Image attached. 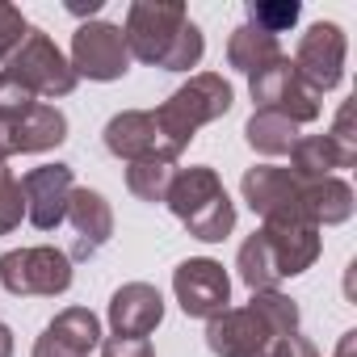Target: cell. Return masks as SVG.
<instances>
[{"mask_svg":"<svg viewBox=\"0 0 357 357\" xmlns=\"http://www.w3.org/2000/svg\"><path fill=\"white\" fill-rule=\"evenodd\" d=\"M126 51L139 63H155L164 72H190L202 63L206 38L190 22V9L181 0H135L122 26Z\"/></svg>","mask_w":357,"mask_h":357,"instance_id":"1","label":"cell"},{"mask_svg":"<svg viewBox=\"0 0 357 357\" xmlns=\"http://www.w3.org/2000/svg\"><path fill=\"white\" fill-rule=\"evenodd\" d=\"M319 257V227L307 223H261L240 244L236 269L248 290H278L286 278H298Z\"/></svg>","mask_w":357,"mask_h":357,"instance_id":"2","label":"cell"},{"mask_svg":"<svg viewBox=\"0 0 357 357\" xmlns=\"http://www.w3.org/2000/svg\"><path fill=\"white\" fill-rule=\"evenodd\" d=\"M164 206L176 215V223H181L194 240H202V244H219V240H227L236 231V202L227 198L219 172L211 164L176 168Z\"/></svg>","mask_w":357,"mask_h":357,"instance_id":"3","label":"cell"},{"mask_svg":"<svg viewBox=\"0 0 357 357\" xmlns=\"http://www.w3.org/2000/svg\"><path fill=\"white\" fill-rule=\"evenodd\" d=\"M231 101H236V93H231V84L219 72H198L155 109V122L164 126V135L176 147L185 151L206 122H219L231 109Z\"/></svg>","mask_w":357,"mask_h":357,"instance_id":"4","label":"cell"},{"mask_svg":"<svg viewBox=\"0 0 357 357\" xmlns=\"http://www.w3.org/2000/svg\"><path fill=\"white\" fill-rule=\"evenodd\" d=\"M0 286L17 298H55L72 286V261L51 244L13 248L0 257Z\"/></svg>","mask_w":357,"mask_h":357,"instance_id":"5","label":"cell"},{"mask_svg":"<svg viewBox=\"0 0 357 357\" xmlns=\"http://www.w3.org/2000/svg\"><path fill=\"white\" fill-rule=\"evenodd\" d=\"M248 93H252L257 109L278 114V118H286V122H294V126L319 118V93L303 84V76L294 72L290 55H278L273 63L257 68V72L248 76Z\"/></svg>","mask_w":357,"mask_h":357,"instance_id":"6","label":"cell"},{"mask_svg":"<svg viewBox=\"0 0 357 357\" xmlns=\"http://www.w3.org/2000/svg\"><path fill=\"white\" fill-rule=\"evenodd\" d=\"M17 84H26L34 97H68L76 89V72L68 63V55L51 43V34L43 30H26L22 47L9 55V68H5Z\"/></svg>","mask_w":357,"mask_h":357,"instance_id":"7","label":"cell"},{"mask_svg":"<svg viewBox=\"0 0 357 357\" xmlns=\"http://www.w3.org/2000/svg\"><path fill=\"white\" fill-rule=\"evenodd\" d=\"M244 202L252 206V215H261L265 223H307V206H303V181L290 172V168H278V164H257L244 172Z\"/></svg>","mask_w":357,"mask_h":357,"instance_id":"8","label":"cell"},{"mask_svg":"<svg viewBox=\"0 0 357 357\" xmlns=\"http://www.w3.org/2000/svg\"><path fill=\"white\" fill-rule=\"evenodd\" d=\"M105 151L126 160V164H143V160H164L176 164L181 160V147H176L164 126L155 122V109H122L105 122Z\"/></svg>","mask_w":357,"mask_h":357,"instance_id":"9","label":"cell"},{"mask_svg":"<svg viewBox=\"0 0 357 357\" xmlns=\"http://www.w3.org/2000/svg\"><path fill=\"white\" fill-rule=\"evenodd\" d=\"M72 72L76 80L89 76V80H122L130 72V51H126V38H122V26L114 22H84L76 34H72Z\"/></svg>","mask_w":357,"mask_h":357,"instance_id":"10","label":"cell"},{"mask_svg":"<svg viewBox=\"0 0 357 357\" xmlns=\"http://www.w3.org/2000/svg\"><path fill=\"white\" fill-rule=\"evenodd\" d=\"M172 294L190 319H215L231 303V278L211 257H190L172 269Z\"/></svg>","mask_w":357,"mask_h":357,"instance_id":"11","label":"cell"},{"mask_svg":"<svg viewBox=\"0 0 357 357\" xmlns=\"http://www.w3.org/2000/svg\"><path fill=\"white\" fill-rule=\"evenodd\" d=\"M344 55H349V43H344V30L336 22H315L303 38H298V51H294V72L303 76L307 89H315L319 97L328 89L340 84L344 76Z\"/></svg>","mask_w":357,"mask_h":357,"instance_id":"12","label":"cell"},{"mask_svg":"<svg viewBox=\"0 0 357 357\" xmlns=\"http://www.w3.org/2000/svg\"><path fill=\"white\" fill-rule=\"evenodd\" d=\"M76 190L72 164H38L22 176V198H26V219L38 231H55L68 219V198Z\"/></svg>","mask_w":357,"mask_h":357,"instance_id":"13","label":"cell"},{"mask_svg":"<svg viewBox=\"0 0 357 357\" xmlns=\"http://www.w3.org/2000/svg\"><path fill=\"white\" fill-rule=\"evenodd\" d=\"M278 336L269 332V324L261 319V311L248 307H227L223 315L206 319V349L215 357H257L273 344Z\"/></svg>","mask_w":357,"mask_h":357,"instance_id":"14","label":"cell"},{"mask_svg":"<svg viewBox=\"0 0 357 357\" xmlns=\"http://www.w3.org/2000/svg\"><path fill=\"white\" fill-rule=\"evenodd\" d=\"M68 227H72V252H68V261H93L105 244H109V236H114V211H109V202L97 194V190H89V185H76L72 190V198H68V219H63Z\"/></svg>","mask_w":357,"mask_h":357,"instance_id":"15","label":"cell"},{"mask_svg":"<svg viewBox=\"0 0 357 357\" xmlns=\"http://www.w3.org/2000/svg\"><path fill=\"white\" fill-rule=\"evenodd\" d=\"M97 349H101V319L89 307H63L34 340L30 357H93Z\"/></svg>","mask_w":357,"mask_h":357,"instance_id":"16","label":"cell"},{"mask_svg":"<svg viewBox=\"0 0 357 357\" xmlns=\"http://www.w3.org/2000/svg\"><path fill=\"white\" fill-rule=\"evenodd\" d=\"M68 139V118L59 105L34 101L13 126H0V160H9L17 151H51Z\"/></svg>","mask_w":357,"mask_h":357,"instance_id":"17","label":"cell"},{"mask_svg":"<svg viewBox=\"0 0 357 357\" xmlns=\"http://www.w3.org/2000/svg\"><path fill=\"white\" fill-rule=\"evenodd\" d=\"M164 319V298L151 282H126L109 298V328L126 340H147Z\"/></svg>","mask_w":357,"mask_h":357,"instance_id":"18","label":"cell"},{"mask_svg":"<svg viewBox=\"0 0 357 357\" xmlns=\"http://www.w3.org/2000/svg\"><path fill=\"white\" fill-rule=\"evenodd\" d=\"M353 164L357 160L349 151H340L332 135H307L290 151V172L298 181H319V176H332L336 168H353Z\"/></svg>","mask_w":357,"mask_h":357,"instance_id":"19","label":"cell"},{"mask_svg":"<svg viewBox=\"0 0 357 357\" xmlns=\"http://www.w3.org/2000/svg\"><path fill=\"white\" fill-rule=\"evenodd\" d=\"M303 206L315 227H336V223H349V215H353V190L340 176L303 181Z\"/></svg>","mask_w":357,"mask_h":357,"instance_id":"20","label":"cell"},{"mask_svg":"<svg viewBox=\"0 0 357 357\" xmlns=\"http://www.w3.org/2000/svg\"><path fill=\"white\" fill-rule=\"evenodd\" d=\"M282 55V47H278V38L273 34H261L257 26H236L231 30V38H227V63L236 68V72H244V76H252L257 68H265V63H273Z\"/></svg>","mask_w":357,"mask_h":357,"instance_id":"21","label":"cell"},{"mask_svg":"<svg viewBox=\"0 0 357 357\" xmlns=\"http://www.w3.org/2000/svg\"><path fill=\"white\" fill-rule=\"evenodd\" d=\"M244 139L252 151L261 155H290L294 143H298V126L278 118V114H265V109H252V118L244 122Z\"/></svg>","mask_w":357,"mask_h":357,"instance_id":"22","label":"cell"},{"mask_svg":"<svg viewBox=\"0 0 357 357\" xmlns=\"http://www.w3.org/2000/svg\"><path fill=\"white\" fill-rule=\"evenodd\" d=\"M176 176V164H164V160H143V164H130L126 168V190L139 198V202H164L168 198V185Z\"/></svg>","mask_w":357,"mask_h":357,"instance_id":"23","label":"cell"},{"mask_svg":"<svg viewBox=\"0 0 357 357\" xmlns=\"http://www.w3.org/2000/svg\"><path fill=\"white\" fill-rule=\"evenodd\" d=\"M248 303L261 311V319L269 324L273 336H294L298 332V303L290 294H282V290H252Z\"/></svg>","mask_w":357,"mask_h":357,"instance_id":"24","label":"cell"},{"mask_svg":"<svg viewBox=\"0 0 357 357\" xmlns=\"http://www.w3.org/2000/svg\"><path fill=\"white\" fill-rule=\"evenodd\" d=\"M303 17L298 0H248V26H257L261 34H286L294 30V22Z\"/></svg>","mask_w":357,"mask_h":357,"instance_id":"25","label":"cell"},{"mask_svg":"<svg viewBox=\"0 0 357 357\" xmlns=\"http://www.w3.org/2000/svg\"><path fill=\"white\" fill-rule=\"evenodd\" d=\"M26 219V198H22V181L13 176V168L0 160V236L17 231Z\"/></svg>","mask_w":357,"mask_h":357,"instance_id":"26","label":"cell"},{"mask_svg":"<svg viewBox=\"0 0 357 357\" xmlns=\"http://www.w3.org/2000/svg\"><path fill=\"white\" fill-rule=\"evenodd\" d=\"M34 101H38V97H34L26 84H17L9 72H0V126H13Z\"/></svg>","mask_w":357,"mask_h":357,"instance_id":"27","label":"cell"},{"mask_svg":"<svg viewBox=\"0 0 357 357\" xmlns=\"http://www.w3.org/2000/svg\"><path fill=\"white\" fill-rule=\"evenodd\" d=\"M26 17H22V9L17 5H5L0 0V59H9L17 47H22V38H26Z\"/></svg>","mask_w":357,"mask_h":357,"instance_id":"28","label":"cell"},{"mask_svg":"<svg viewBox=\"0 0 357 357\" xmlns=\"http://www.w3.org/2000/svg\"><path fill=\"white\" fill-rule=\"evenodd\" d=\"M332 139H336V147L340 151H349L353 160H357V130H353V101H344L340 109H336V122H332V130H328Z\"/></svg>","mask_w":357,"mask_h":357,"instance_id":"29","label":"cell"},{"mask_svg":"<svg viewBox=\"0 0 357 357\" xmlns=\"http://www.w3.org/2000/svg\"><path fill=\"white\" fill-rule=\"evenodd\" d=\"M265 357H319V349H315L303 332H294V336H278V340L265 349Z\"/></svg>","mask_w":357,"mask_h":357,"instance_id":"30","label":"cell"},{"mask_svg":"<svg viewBox=\"0 0 357 357\" xmlns=\"http://www.w3.org/2000/svg\"><path fill=\"white\" fill-rule=\"evenodd\" d=\"M101 357H155L147 340H126V336H109L101 340Z\"/></svg>","mask_w":357,"mask_h":357,"instance_id":"31","label":"cell"},{"mask_svg":"<svg viewBox=\"0 0 357 357\" xmlns=\"http://www.w3.org/2000/svg\"><path fill=\"white\" fill-rule=\"evenodd\" d=\"M332 357H357V328H349V332L340 336V344H336Z\"/></svg>","mask_w":357,"mask_h":357,"instance_id":"32","label":"cell"},{"mask_svg":"<svg viewBox=\"0 0 357 357\" xmlns=\"http://www.w3.org/2000/svg\"><path fill=\"white\" fill-rule=\"evenodd\" d=\"M0 357H13V328L0 324Z\"/></svg>","mask_w":357,"mask_h":357,"instance_id":"33","label":"cell"},{"mask_svg":"<svg viewBox=\"0 0 357 357\" xmlns=\"http://www.w3.org/2000/svg\"><path fill=\"white\" fill-rule=\"evenodd\" d=\"M97 9H101V0H89V5H68V13H76V17H84V13L93 17Z\"/></svg>","mask_w":357,"mask_h":357,"instance_id":"34","label":"cell"},{"mask_svg":"<svg viewBox=\"0 0 357 357\" xmlns=\"http://www.w3.org/2000/svg\"><path fill=\"white\" fill-rule=\"evenodd\" d=\"M257 357H265V353H257Z\"/></svg>","mask_w":357,"mask_h":357,"instance_id":"35","label":"cell"}]
</instances>
